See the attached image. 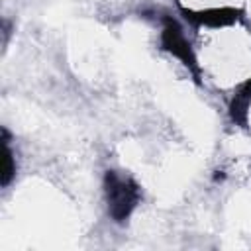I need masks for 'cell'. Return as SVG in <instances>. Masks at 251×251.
<instances>
[{
    "label": "cell",
    "mask_w": 251,
    "mask_h": 251,
    "mask_svg": "<svg viewBox=\"0 0 251 251\" xmlns=\"http://www.w3.org/2000/svg\"><path fill=\"white\" fill-rule=\"evenodd\" d=\"M102 190H104V202L108 216L114 224L124 226L131 214L137 210L143 198L141 184L127 173L108 169L102 176Z\"/></svg>",
    "instance_id": "6da1fadb"
},
{
    "label": "cell",
    "mask_w": 251,
    "mask_h": 251,
    "mask_svg": "<svg viewBox=\"0 0 251 251\" xmlns=\"http://www.w3.org/2000/svg\"><path fill=\"white\" fill-rule=\"evenodd\" d=\"M159 47L161 51L175 57L192 76V80L200 86L202 84V67L198 63L196 51L186 37L180 22L169 14L161 16V27H159Z\"/></svg>",
    "instance_id": "7a4b0ae2"
},
{
    "label": "cell",
    "mask_w": 251,
    "mask_h": 251,
    "mask_svg": "<svg viewBox=\"0 0 251 251\" xmlns=\"http://www.w3.org/2000/svg\"><path fill=\"white\" fill-rule=\"evenodd\" d=\"M176 10L180 18L190 27H208V29H222L239 24L245 18V10L239 6H212V8H186L176 2Z\"/></svg>",
    "instance_id": "3957f363"
},
{
    "label": "cell",
    "mask_w": 251,
    "mask_h": 251,
    "mask_svg": "<svg viewBox=\"0 0 251 251\" xmlns=\"http://www.w3.org/2000/svg\"><path fill=\"white\" fill-rule=\"evenodd\" d=\"M249 116H251V76L239 82L227 102V118L233 126L241 129H249Z\"/></svg>",
    "instance_id": "277c9868"
},
{
    "label": "cell",
    "mask_w": 251,
    "mask_h": 251,
    "mask_svg": "<svg viewBox=\"0 0 251 251\" xmlns=\"http://www.w3.org/2000/svg\"><path fill=\"white\" fill-rule=\"evenodd\" d=\"M10 131L6 127H2V147H4V157H2V176H0V184L2 188H6L14 176H16V171H18V165H16V157H14V151L10 147Z\"/></svg>",
    "instance_id": "5b68a950"
}]
</instances>
